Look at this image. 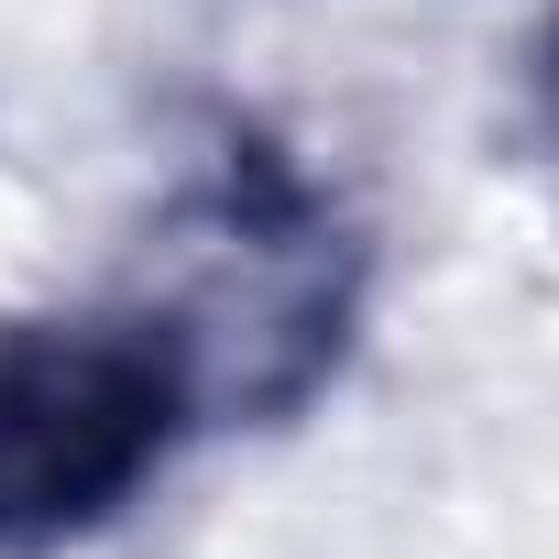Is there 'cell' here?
Masks as SVG:
<instances>
[{"label": "cell", "instance_id": "cell-1", "mask_svg": "<svg viewBox=\"0 0 559 559\" xmlns=\"http://www.w3.org/2000/svg\"><path fill=\"white\" fill-rule=\"evenodd\" d=\"M132 319L176 352V373L198 395V428L209 417L274 428V417H297L341 373V352H352L362 241L286 165V143L230 132L219 165L187 187V209L165 230V274H154V297Z\"/></svg>", "mask_w": 559, "mask_h": 559}, {"label": "cell", "instance_id": "cell-2", "mask_svg": "<svg viewBox=\"0 0 559 559\" xmlns=\"http://www.w3.org/2000/svg\"><path fill=\"white\" fill-rule=\"evenodd\" d=\"M198 428L143 319H0V559L99 537Z\"/></svg>", "mask_w": 559, "mask_h": 559}, {"label": "cell", "instance_id": "cell-3", "mask_svg": "<svg viewBox=\"0 0 559 559\" xmlns=\"http://www.w3.org/2000/svg\"><path fill=\"white\" fill-rule=\"evenodd\" d=\"M548 88H559V34H548Z\"/></svg>", "mask_w": 559, "mask_h": 559}]
</instances>
